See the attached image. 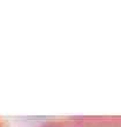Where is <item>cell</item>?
I'll return each instance as SVG.
<instances>
[{
	"mask_svg": "<svg viewBox=\"0 0 121 127\" xmlns=\"http://www.w3.org/2000/svg\"><path fill=\"white\" fill-rule=\"evenodd\" d=\"M39 127H120L119 117H75L53 119Z\"/></svg>",
	"mask_w": 121,
	"mask_h": 127,
	"instance_id": "obj_1",
	"label": "cell"
},
{
	"mask_svg": "<svg viewBox=\"0 0 121 127\" xmlns=\"http://www.w3.org/2000/svg\"><path fill=\"white\" fill-rule=\"evenodd\" d=\"M0 127H5V124H4V121L0 119Z\"/></svg>",
	"mask_w": 121,
	"mask_h": 127,
	"instance_id": "obj_2",
	"label": "cell"
}]
</instances>
